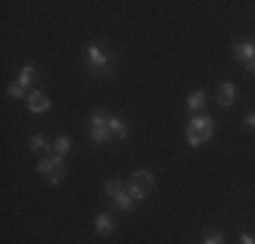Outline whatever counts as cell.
I'll return each instance as SVG.
<instances>
[{"mask_svg": "<svg viewBox=\"0 0 255 244\" xmlns=\"http://www.w3.org/2000/svg\"><path fill=\"white\" fill-rule=\"evenodd\" d=\"M212 133H215V120L206 114H196L187 122V144L190 146H201L204 141H209Z\"/></svg>", "mask_w": 255, "mask_h": 244, "instance_id": "obj_1", "label": "cell"}, {"mask_svg": "<svg viewBox=\"0 0 255 244\" xmlns=\"http://www.w3.org/2000/svg\"><path fill=\"white\" fill-rule=\"evenodd\" d=\"M38 174L46 176V182L49 185H60V182L65 179V166H63V157L60 155H44L38 160Z\"/></svg>", "mask_w": 255, "mask_h": 244, "instance_id": "obj_2", "label": "cell"}, {"mask_svg": "<svg viewBox=\"0 0 255 244\" xmlns=\"http://www.w3.org/2000/svg\"><path fill=\"white\" fill-rule=\"evenodd\" d=\"M155 187V174L152 171H147V168H141V171H136V174L130 176V182H128V193L133 195V201H144L147 198V193Z\"/></svg>", "mask_w": 255, "mask_h": 244, "instance_id": "obj_3", "label": "cell"}, {"mask_svg": "<svg viewBox=\"0 0 255 244\" xmlns=\"http://www.w3.org/2000/svg\"><path fill=\"white\" fill-rule=\"evenodd\" d=\"M112 130H109V114L106 112H93L90 114V141L93 144H106L112 141Z\"/></svg>", "mask_w": 255, "mask_h": 244, "instance_id": "obj_4", "label": "cell"}, {"mask_svg": "<svg viewBox=\"0 0 255 244\" xmlns=\"http://www.w3.org/2000/svg\"><path fill=\"white\" fill-rule=\"evenodd\" d=\"M87 63H90V68H95V71H106L109 73V65H112V60H109V52L103 49L101 44H90L87 49Z\"/></svg>", "mask_w": 255, "mask_h": 244, "instance_id": "obj_5", "label": "cell"}, {"mask_svg": "<svg viewBox=\"0 0 255 244\" xmlns=\"http://www.w3.org/2000/svg\"><path fill=\"white\" fill-rule=\"evenodd\" d=\"M49 106H52L49 95L41 93V90H33V93L27 95V109H30L33 114H44V112H49Z\"/></svg>", "mask_w": 255, "mask_h": 244, "instance_id": "obj_6", "label": "cell"}, {"mask_svg": "<svg viewBox=\"0 0 255 244\" xmlns=\"http://www.w3.org/2000/svg\"><path fill=\"white\" fill-rule=\"evenodd\" d=\"M236 98H239L236 84L234 82H223L220 90H217V103H220L223 109H228V106H234V103H236Z\"/></svg>", "mask_w": 255, "mask_h": 244, "instance_id": "obj_7", "label": "cell"}, {"mask_svg": "<svg viewBox=\"0 0 255 244\" xmlns=\"http://www.w3.org/2000/svg\"><path fill=\"white\" fill-rule=\"evenodd\" d=\"M234 57L245 60V63L255 60V44L253 41H239V44H234Z\"/></svg>", "mask_w": 255, "mask_h": 244, "instance_id": "obj_8", "label": "cell"}, {"mask_svg": "<svg viewBox=\"0 0 255 244\" xmlns=\"http://www.w3.org/2000/svg\"><path fill=\"white\" fill-rule=\"evenodd\" d=\"M109 130H112L114 138H128L130 127H128L125 120H120V117H114V114H109Z\"/></svg>", "mask_w": 255, "mask_h": 244, "instance_id": "obj_9", "label": "cell"}, {"mask_svg": "<svg viewBox=\"0 0 255 244\" xmlns=\"http://www.w3.org/2000/svg\"><path fill=\"white\" fill-rule=\"evenodd\" d=\"M95 231H98L101 236L114 234V217L112 215H98V217H95Z\"/></svg>", "mask_w": 255, "mask_h": 244, "instance_id": "obj_10", "label": "cell"}, {"mask_svg": "<svg viewBox=\"0 0 255 244\" xmlns=\"http://www.w3.org/2000/svg\"><path fill=\"white\" fill-rule=\"evenodd\" d=\"M112 204H114V206H117V209H120V212H133V206H136V201H133V195H130V193H128V190H123V193H120V195H117V198H114V201H112Z\"/></svg>", "mask_w": 255, "mask_h": 244, "instance_id": "obj_11", "label": "cell"}, {"mask_svg": "<svg viewBox=\"0 0 255 244\" xmlns=\"http://www.w3.org/2000/svg\"><path fill=\"white\" fill-rule=\"evenodd\" d=\"M204 106H206V93H204V90L190 93V98H187V109H190V112H201Z\"/></svg>", "mask_w": 255, "mask_h": 244, "instance_id": "obj_12", "label": "cell"}, {"mask_svg": "<svg viewBox=\"0 0 255 244\" xmlns=\"http://www.w3.org/2000/svg\"><path fill=\"white\" fill-rule=\"evenodd\" d=\"M123 190H125V185H123V182H117V179H109L106 185H103V193H106V195H109V198H112V201L117 198V195L123 193Z\"/></svg>", "mask_w": 255, "mask_h": 244, "instance_id": "obj_13", "label": "cell"}, {"mask_svg": "<svg viewBox=\"0 0 255 244\" xmlns=\"http://www.w3.org/2000/svg\"><path fill=\"white\" fill-rule=\"evenodd\" d=\"M68 152H71V138H68V136H60L57 141H54V155L65 157Z\"/></svg>", "mask_w": 255, "mask_h": 244, "instance_id": "obj_14", "label": "cell"}, {"mask_svg": "<svg viewBox=\"0 0 255 244\" xmlns=\"http://www.w3.org/2000/svg\"><path fill=\"white\" fill-rule=\"evenodd\" d=\"M30 146H33L35 152H46V155H52V152H49V144H46V138L41 136V133H35V136L30 138Z\"/></svg>", "mask_w": 255, "mask_h": 244, "instance_id": "obj_15", "label": "cell"}, {"mask_svg": "<svg viewBox=\"0 0 255 244\" xmlns=\"http://www.w3.org/2000/svg\"><path fill=\"white\" fill-rule=\"evenodd\" d=\"M33 76H35V68H33V65H25V68L19 71V79H16V82H19L22 87H30V82H33Z\"/></svg>", "mask_w": 255, "mask_h": 244, "instance_id": "obj_16", "label": "cell"}, {"mask_svg": "<svg viewBox=\"0 0 255 244\" xmlns=\"http://www.w3.org/2000/svg\"><path fill=\"white\" fill-rule=\"evenodd\" d=\"M8 95H11V98H16V101H19V98L25 95V87H22L19 82H14V84H11V87H8Z\"/></svg>", "mask_w": 255, "mask_h": 244, "instance_id": "obj_17", "label": "cell"}, {"mask_svg": "<svg viewBox=\"0 0 255 244\" xmlns=\"http://www.w3.org/2000/svg\"><path fill=\"white\" fill-rule=\"evenodd\" d=\"M201 244H223V234H206Z\"/></svg>", "mask_w": 255, "mask_h": 244, "instance_id": "obj_18", "label": "cell"}, {"mask_svg": "<svg viewBox=\"0 0 255 244\" xmlns=\"http://www.w3.org/2000/svg\"><path fill=\"white\" fill-rule=\"evenodd\" d=\"M239 242H242V244H255V236H250V234H242V236H239Z\"/></svg>", "mask_w": 255, "mask_h": 244, "instance_id": "obj_19", "label": "cell"}, {"mask_svg": "<svg viewBox=\"0 0 255 244\" xmlns=\"http://www.w3.org/2000/svg\"><path fill=\"white\" fill-rule=\"evenodd\" d=\"M245 122H247L250 127H255V112H250V114H247V117H245Z\"/></svg>", "mask_w": 255, "mask_h": 244, "instance_id": "obj_20", "label": "cell"}, {"mask_svg": "<svg viewBox=\"0 0 255 244\" xmlns=\"http://www.w3.org/2000/svg\"><path fill=\"white\" fill-rule=\"evenodd\" d=\"M247 71H250V73H255V60H250V63H247Z\"/></svg>", "mask_w": 255, "mask_h": 244, "instance_id": "obj_21", "label": "cell"}]
</instances>
